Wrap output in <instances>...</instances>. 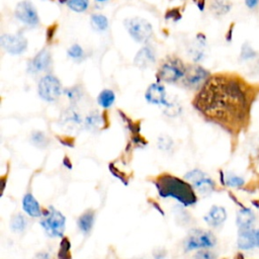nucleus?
I'll return each mask as SVG.
<instances>
[{
    "label": "nucleus",
    "instance_id": "obj_24",
    "mask_svg": "<svg viewBox=\"0 0 259 259\" xmlns=\"http://www.w3.org/2000/svg\"><path fill=\"white\" fill-rule=\"evenodd\" d=\"M91 26L97 31H104L108 27V20L102 14H93L91 16Z\"/></svg>",
    "mask_w": 259,
    "mask_h": 259
},
{
    "label": "nucleus",
    "instance_id": "obj_33",
    "mask_svg": "<svg viewBox=\"0 0 259 259\" xmlns=\"http://www.w3.org/2000/svg\"><path fill=\"white\" fill-rule=\"evenodd\" d=\"M215 255L210 251H199L195 254L194 259H214Z\"/></svg>",
    "mask_w": 259,
    "mask_h": 259
},
{
    "label": "nucleus",
    "instance_id": "obj_18",
    "mask_svg": "<svg viewBox=\"0 0 259 259\" xmlns=\"http://www.w3.org/2000/svg\"><path fill=\"white\" fill-rule=\"evenodd\" d=\"M22 207L26 213H28L30 217H40L41 210L39 207L38 202L35 200V198L27 193L24 195L22 200Z\"/></svg>",
    "mask_w": 259,
    "mask_h": 259
},
{
    "label": "nucleus",
    "instance_id": "obj_4",
    "mask_svg": "<svg viewBox=\"0 0 259 259\" xmlns=\"http://www.w3.org/2000/svg\"><path fill=\"white\" fill-rule=\"evenodd\" d=\"M37 91L41 99L48 102H54L62 94V85L57 77L46 75L39 80Z\"/></svg>",
    "mask_w": 259,
    "mask_h": 259
},
{
    "label": "nucleus",
    "instance_id": "obj_16",
    "mask_svg": "<svg viewBox=\"0 0 259 259\" xmlns=\"http://www.w3.org/2000/svg\"><path fill=\"white\" fill-rule=\"evenodd\" d=\"M256 245L255 231L252 229H240L238 236V247L243 250L251 249Z\"/></svg>",
    "mask_w": 259,
    "mask_h": 259
},
{
    "label": "nucleus",
    "instance_id": "obj_37",
    "mask_svg": "<svg viewBox=\"0 0 259 259\" xmlns=\"http://www.w3.org/2000/svg\"><path fill=\"white\" fill-rule=\"evenodd\" d=\"M255 238H256V245L259 246V230L255 231Z\"/></svg>",
    "mask_w": 259,
    "mask_h": 259
},
{
    "label": "nucleus",
    "instance_id": "obj_27",
    "mask_svg": "<svg viewBox=\"0 0 259 259\" xmlns=\"http://www.w3.org/2000/svg\"><path fill=\"white\" fill-rule=\"evenodd\" d=\"M31 142L39 148H44L47 146L48 144V140L47 137L44 133L41 132H33L31 135Z\"/></svg>",
    "mask_w": 259,
    "mask_h": 259
},
{
    "label": "nucleus",
    "instance_id": "obj_30",
    "mask_svg": "<svg viewBox=\"0 0 259 259\" xmlns=\"http://www.w3.org/2000/svg\"><path fill=\"white\" fill-rule=\"evenodd\" d=\"M226 184L232 187H239L242 186L244 184V180L243 178L233 175V174H229L226 176Z\"/></svg>",
    "mask_w": 259,
    "mask_h": 259
},
{
    "label": "nucleus",
    "instance_id": "obj_15",
    "mask_svg": "<svg viewBox=\"0 0 259 259\" xmlns=\"http://www.w3.org/2000/svg\"><path fill=\"white\" fill-rule=\"evenodd\" d=\"M81 122V116L74 107L68 108V110H66L62 116V125H64L67 130H76L80 126Z\"/></svg>",
    "mask_w": 259,
    "mask_h": 259
},
{
    "label": "nucleus",
    "instance_id": "obj_9",
    "mask_svg": "<svg viewBox=\"0 0 259 259\" xmlns=\"http://www.w3.org/2000/svg\"><path fill=\"white\" fill-rule=\"evenodd\" d=\"M185 178L193 185V187L203 195H207L214 189V183L210 177H208L202 171L195 169L188 172Z\"/></svg>",
    "mask_w": 259,
    "mask_h": 259
},
{
    "label": "nucleus",
    "instance_id": "obj_38",
    "mask_svg": "<svg viewBox=\"0 0 259 259\" xmlns=\"http://www.w3.org/2000/svg\"><path fill=\"white\" fill-rule=\"evenodd\" d=\"M97 2H106L107 0H96Z\"/></svg>",
    "mask_w": 259,
    "mask_h": 259
},
{
    "label": "nucleus",
    "instance_id": "obj_20",
    "mask_svg": "<svg viewBox=\"0 0 259 259\" xmlns=\"http://www.w3.org/2000/svg\"><path fill=\"white\" fill-rule=\"evenodd\" d=\"M232 8V3L230 0H212L210 3V10L217 16H222L227 14Z\"/></svg>",
    "mask_w": 259,
    "mask_h": 259
},
{
    "label": "nucleus",
    "instance_id": "obj_6",
    "mask_svg": "<svg viewBox=\"0 0 259 259\" xmlns=\"http://www.w3.org/2000/svg\"><path fill=\"white\" fill-rule=\"evenodd\" d=\"M40 224L48 235L52 237H61L65 231L66 219L61 212L51 207V210L46 211V215L40 221Z\"/></svg>",
    "mask_w": 259,
    "mask_h": 259
},
{
    "label": "nucleus",
    "instance_id": "obj_26",
    "mask_svg": "<svg viewBox=\"0 0 259 259\" xmlns=\"http://www.w3.org/2000/svg\"><path fill=\"white\" fill-rule=\"evenodd\" d=\"M26 227V220L21 214H16L11 220V228L15 232H22Z\"/></svg>",
    "mask_w": 259,
    "mask_h": 259
},
{
    "label": "nucleus",
    "instance_id": "obj_19",
    "mask_svg": "<svg viewBox=\"0 0 259 259\" xmlns=\"http://www.w3.org/2000/svg\"><path fill=\"white\" fill-rule=\"evenodd\" d=\"M255 220V215L252 210L248 208L241 209L237 215V224L240 229H251V226Z\"/></svg>",
    "mask_w": 259,
    "mask_h": 259
},
{
    "label": "nucleus",
    "instance_id": "obj_5",
    "mask_svg": "<svg viewBox=\"0 0 259 259\" xmlns=\"http://www.w3.org/2000/svg\"><path fill=\"white\" fill-rule=\"evenodd\" d=\"M124 24L131 36L139 42H147L153 35L152 25L143 18L135 17L127 19Z\"/></svg>",
    "mask_w": 259,
    "mask_h": 259
},
{
    "label": "nucleus",
    "instance_id": "obj_14",
    "mask_svg": "<svg viewBox=\"0 0 259 259\" xmlns=\"http://www.w3.org/2000/svg\"><path fill=\"white\" fill-rule=\"evenodd\" d=\"M155 53L152 48L144 47L142 48L135 57V65L140 69H147L155 62Z\"/></svg>",
    "mask_w": 259,
    "mask_h": 259
},
{
    "label": "nucleus",
    "instance_id": "obj_28",
    "mask_svg": "<svg viewBox=\"0 0 259 259\" xmlns=\"http://www.w3.org/2000/svg\"><path fill=\"white\" fill-rule=\"evenodd\" d=\"M65 94L68 96V98L72 101V102H77L81 96H82V93H81V89L79 87H70V88H67L65 90Z\"/></svg>",
    "mask_w": 259,
    "mask_h": 259
},
{
    "label": "nucleus",
    "instance_id": "obj_23",
    "mask_svg": "<svg viewBox=\"0 0 259 259\" xmlns=\"http://www.w3.org/2000/svg\"><path fill=\"white\" fill-rule=\"evenodd\" d=\"M102 124V117L98 112H91L89 113L84 121V125L89 131H95L100 127Z\"/></svg>",
    "mask_w": 259,
    "mask_h": 259
},
{
    "label": "nucleus",
    "instance_id": "obj_8",
    "mask_svg": "<svg viewBox=\"0 0 259 259\" xmlns=\"http://www.w3.org/2000/svg\"><path fill=\"white\" fill-rule=\"evenodd\" d=\"M215 245L214 236L207 231L194 230L186 238L184 242L185 249L187 251L198 249V248H208Z\"/></svg>",
    "mask_w": 259,
    "mask_h": 259
},
{
    "label": "nucleus",
    "instance_id": "obj_2",
    "mask_svg": "<svg viewBox=\"0 0 259 259\" xmlns=\"http://www.w3.org/2000/svg\"><path fill=\"white\" fill-rule=\"evenodd\" d=\"M156 184L162 196H172L185 205L195 203L196 201L191 186L177 177L163 175L158 179Z\"/></svg>",
    "mask_w": 259,
    "mask_h": 259
},
{
    "label": "nucleus",
    "instance_id": "obj_13",
    "mask_svg": "<svg viewBox=\"0 0 259 259\" xmlns=\"http://www.w3.org/2000/svg\"><path fill=\"white\" fill-rule=\"evenodd\" d=\"M145 98L149 103L156 104V105H167L168 102L166 100V90L163 85L160 83H153L151 84L146 93Z\"/></svg>",
    "mask_w": 259,
    "mask_h": 259
},
{
    "label": "nucleus",
    "instance_id": "obj_3",
    "mask_svg": "<svg viewBox=\"0 0 259 259\" xmlns=\"http://www.w3.org/2000/svg\"><path fill=\"white\" fill-rule=\"evenodd\" d=\"M186 66L183 62L174 57H169L161 63L158 72L157 80L167 83H174L184 77Z\"/></svg>",
    "mask_w": 259,
    "mask_h": 259
},
{
    "label": "nucleus",
    "instance_id": "obj_25",
    "mask_svg": "<svg viewBox=\"0 0 259 259\" xmlns=\"http://www.w3.org/2000/svg\"><path fill=\"white\" fill-rule=\"evenodd\" d=\"M68 7L75 12H83L88 8L89 0H67Z\"/></svg>",
    "mask_w": 259,
    "mask_h": 259
},
{
    "label": "nucleus",
    "instance_id": "obj_22",
    "mask_svg": "<svg viewBox=\"0 0 259 259\" xmlns=\"http://www.w3.org/2000/svg\"><path fill=\"white\" fill-rule=\"evenodd\" d=\"M114 100H115V94L112 90H109V89L102 90L97 97L98 104L103 108L110 107L114 103Z\"/></svg>",
    "mask_w": 259,
    "mask_h": 259
},
{
    "label": "nucleus",
    "instance_id": "obj_7",
    "mask_svg": "<svg viewBox=\"0 0 259 259\" xmlns=\"http://www.w3.org/2000/svg\"><path fill=\"white\" fill-rule=\"evenodd\" d=\"M209 76V72L203 67L198 65H187L182 81L183 84L188 88L200 89Z\"/></svg>",
    "mask_w": 259,
    "mask_h": 259
},
{
    "label": "nucleus",
    "instance_id": "obj_31",
    "mask_svg": "<svg viewBox=\"0 0 259 259\" xmlns=\"http://www.w3.org/2000/svg\"><path fill=\"white\" fill-rule=\"evenodd\" d=\"M180 106L177 103H168L165 108V113L169 116H176L180 112Z\"/></svg>",
    "mask_w": 259,
    "mask_h": 259
},
{
    "label": "nucleus",
    "instance_id": "obj_10",
    "mask_svg": "<svg viewBox=\"0 0 259 259\" xmlns=\"http://www.w3.org/2000/svg\"><path fill=\"white\" fill-rule=\"evenodd\" d=\"M15 16L19 21L29 26H35L38 23L36 10L29 1H21L16 5Z\"/></svg>",
    "mask_w": 259,
    "mask_h": 259
},
{
    "label": "nucleus",
    "instance_id": "obj_35",
    "mask_svg": "<svg viewBox=\"0 0 259 259\" xmlns=\"http://www.w3.org/2000/svg\"><path fill=\"white\" fill-rule=\"evenodd\" d=\"M245 3H246V5H247L249 8L253 9V8H256V7L258 6L259 0H245Z\"/></svg>",
    "mask_w": 259,
    "mask_h": 259
},
{
    "label": "nucleus",
    "instance_id": "obj_34",
    "mask_svg": "<svg viewBox=\"0 0 259 259\" xmlns=\"http://www.w3.org/2000/svg\"><path fill=\"white\" fill-rule=\"evenodd\" d=\"M241 57L244 60H249V59L255 57V52L249 46H244V48L242 50V56Z\"/></svg>",
    "mask_w": 259,
    "mask_h": 259
},
{
    "label": "nucleus",
    "instance_id": "obj_32",
    "mask_svg": "<svg viewBox=\"0 0 259 259\" xmlns=\"http://www.w3.org/2000/svg\"><path fill=\"white\" fill-rule=\"evenodd\" d=\"M173 146V142L170 138L168 137H161L159 139V148L164 150V151H167V150H170Z\"/></svg>",
    "mask_w": 259,
    "mask_h": 259
},
{
    "label": "nucleus",
    "instance_id": "obj_17",
    "mask_svg": "<svg viewBox=\"0 0 259 259\" xmlns=\"http://www.w3.org/2000/svg\"><path fill=\"white\" fill-rule=\"evenodd\" d=\"M227 218V213L224 207L212 206L208 213L205 215V222L212 227H219L222 225Z\"/></svg>",
    "mask_w": 259,
    "mask_h": 259
},
{
    "label": "nucleus",
    "instance_id": "obj_36",
    "mask_svg": "<svg viewBox=\"0 0 259 259\" xmlns=\"http://www.w3.org/2000/svg\"><path fill=\"white\" fill-rule=\"evenodd\" d=\"M34 259H51V257L46 253H39L34 257Z\"/></svg>",
    "mask_w": 259,
    "mask_h": 259
},
{
    "label": "nucleus",
    "instance_id": "obj_12",
    "mask_svg": "<svg viewBox=\"0 0 259 259\" xmlns=\"http://www.w3.org/2000/svg\"><path fill=\"white\" fill-rule=\"evenodd\" d=\"M52 63V58L50 52L47 50H41L38 52L28 63V72L31 74H37L49 69Z\"/></svg>",
    "mask_w": 259,
    "mask_h": 259
},
{
    "label": "nucleus",
    "instance_id": "obj_11",
    "mask_svg": "<svg viewBox=\"0 0 259 259\" xmlns=\"http://www.w3.org/2000/svg\"><path fill=\"white\" fill-rule=\"evenodd\" d=\"M0 42L2 48L11 55H20L27 47L26 38L20 34H3Z\"/></svg>",
    "mask_w": 259,
    "mask_h": 259
},
{
    "label": "nucleus",
    "instance_id": "obj_29",
    "mask_svg": "<svg viewBox=\"0 0 259 259\" xmlns=\"http://www.w3.org/2000/svg\"><path fill=\"white\" fill-rule=\"evenodd\" d=\"M68 55L70 58L74 59V60H80L82 59L84 52L83 49L79 46V45H73L69 50H68Z\"/></svg>",
    "mask_w": 259,
    "mask_h": 259
},
{
    "label": "nucleus",
    "instance_id": "obj_21",
    "mask_svg": "<svg viewBox=\"0 0 259 259\" xmlns=\"http://www.w3.org/2000/svg\"><path fill=\"white\" fill-rule=\"evenodd\" d=\"M93 222H94V212L91 210H88L86 212H84L78 220V226L79 229L84 233V234H88L93 226Z\"/></svg>",
    "mask_w": 259,
    "mask_h": 259
},
{
    "label": "nucleus",
    "instance_id": "obj_1",
    "mask_svg": "<svg viewBox=\"0 0 259 259\" xmlns=\"http://www.w3.org/2000/svg\"><path fill=\"white\" fill-rule=\"evenodd\" d=\"M252 97L250 87L240 77L214 74L199 89L192 105L205 119L235 132L247 123Z\"/></svg>",
    "mask_w": 259,
    "mask_h": 259
}]
</instances>
